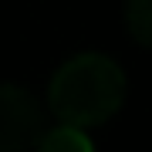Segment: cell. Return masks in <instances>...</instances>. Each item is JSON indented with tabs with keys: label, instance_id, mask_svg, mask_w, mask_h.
<instances>
[{
	"label": "cell",
	"instance_id": "6da1fadb",
	"mask_svg": "<svg viewBox=\"0 0 152 152\" xmlns=\"http://www.w3.org/2000/svg\"><path fill=\"white\" fill-rule=\"evenodd\" d=\"M129 81L118 61L98 51L75 54L51 75L48 85V105L61 122L88 129V125L108 122L122 108Z\"/></svg>",
	"mask_w": 152,
	"mask_h": 152
},
{
	"label": "cell",
	"instance_id": "7a4b0ae2",
	"mask_svg": "<svg viewBox=\"0 0 152 152\" xmlns=\"http://www.w3.org/2000/svg\"><path fill=\"white\" fill-rule=\"evenodd\" d=\"M44 125V105L24 85H0V152H31Z\"/></svg>",
	"mask_w": 152,
	"mask_h": 152
},
{
	"label": "cell",
	"instance_id": "3957f363",
	"mask_svg": "<svg viewBox=\"0 0 152 152\" xmlns=\"http://www.w3.org/2000/svg\"><path fill=\"white\" fill-rule=\"evenodd\" d=\"M34 149L37 152H95L91 139L78 125H68V122H61L58 129H44Z\"/></svg>",
	"mask_w": 152,
	"mask_h": 152
},
{
	"label": "cell",
	"instance_id": "277c9868",
	"mask_svg": "<svg viewBox=\"0 0 152 152\" xmlns=\"http://www.w3.org/2000/svg\"><path fill=\"white\" fill-rule=\"evenodd\" d=\"M125 31L139 48L152 44V0H125Z\"/></svg>",
	"mask_w": 152,
	"mask_h": 152
}]
</instances>
